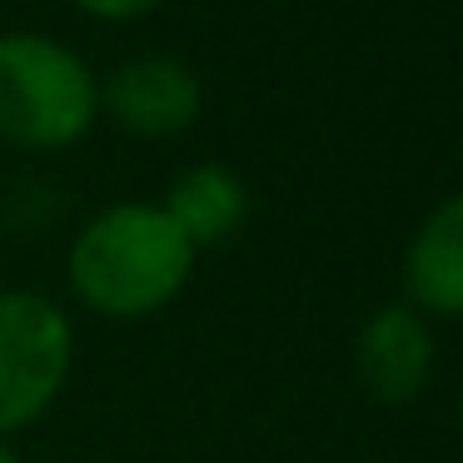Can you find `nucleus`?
I'll use <instances>...</instances> for the list:
<instances>
[{
	"mask_svg": "<svg viewBox=\"0 0 463 463\" xmlns=\"http://www.w3.org/2000/svg\"><path fill=\"white\" fill-rule=\"evenodd\" d=\"M100 120V75L45 31H0V140L15 150H71Z\"/></svg>",
	"mask_w": 463,
	"mask_h": 463,
	"instance_id": "2",
	"label": "nucleus"
},
{
	"mask_svg": "<svg viewBox=\"0 0 463 463\" xmlns=\"http://www.w3.org/2000/svg\"><path fill=\"white\" fill-rule=\"evenodd\" d=\"M160 210L170 214V224L190 240V250L200 254L204 244H224L250 214V190L244 180L220 160H200L184 165L170 180Z\"/></svg>",
	"mask_w": 463,
	"mask_h": 463,
	"instance_id": "7",
	"label": "nucleus"
},
{
	"mask_svg": "<svg viewBox=\"0 0 463 463\" xmlns=\"http://www.w3.org/2000/svg\"><path fill=\"white\" fill-rule=\"evenodd\" d=\"M403 294L419 314L463 319V190L439 200L403 244Z\"/></svg>",
	"mask_w": 463,
	"mask_h": 463,
	"instance_id": "6",
	"label": "nucleus"
},
{
	"mask_svg": "<svg viewBox=\"0 0 463 463\" xmlns=\"http://www.w3.org/2000/svg\"><path fill=\"white\" fill-rule=\"evenodd\" d=\"M0 463H21V453H15V449H11V443H5V439H0Z\"/></svg>",
	"mask_w": 463,
	"mask_h": 463,
	"instance_id": "9",
	"label": "nucleus"
},
{
	"mask_svg": "<svg viewBox=\"0 0 463 463\" xmlns=\"http://www.w3.org/2000/svg\"><path fill=\"white\" fill-rule=\"evenodd\" d=\"M71 5H80V11H85V15H95V21L120 25V21H140V15L160 11L165 0H71Z\"/></svg>",
	"mask_w": 463,
	"mask_h": 463,
	"instance_id": "8",
	"label": "nucleus"
},
{
	"mask_svg": "<svg viewBox=\"0 0 463 463\" xmlns=\"http://www.w3.org/2000/svg\"><path fill=\"white\" fill-rule=\"evenodd\" d=\"M204 110V85L180 55H135L100 80V115L135 140L184 135Z\"/></svg>",
	"mask_w": 463,
	"mask_h": 463,
	"instance_id": "4",
	"label": "nucleus"
},
{
	"mask_svg": "<svg viewBox=\"0 0 463 463\" xmlns=\"http://www.w3.org/2000/svg\"><path fill=\"white\" fill-rule=\"evenodd\" d=\"M75 369V324L51 294L0 289V439L41 423Z\"/></svg>",
	"mask_w": 463,
	"mask_h": 463,
	"instance_id": "3",
	"label": "nucleus"
},
{
	"mask_svg": "<svg viewBox=\"0 0 463 463\" xmlns=\"http://www.w3.org/2000/svg\"><path fill=\"white\" fill-rule=\"evenodd\" d=\"M194 260L160 200H115L75 230L65 250V279L85 309L105 319H145L180 299Z\"/></svg>",
	"mask_w": 463,
	"mask_h": 463,
	"instance_id": "1",
	"label": "nucleus"
},
{
	"mask_svg": "<svg viewBox=\"0 0 463 463\" xmlns=\"http://www.w3.org/2000/svg\"><path fill=\"white\" fill-rule=\"evenodd\" d=\"M354 373L379 403H413L433 373V329L413 304H383L359 324Z\"/></svg>",
	"mask_w": 463,
	"mask_h": 463,
	"instance_id": "5",
	"label": "nucleus"
},
{
	"mask_svg": "<svg viewBox=\"0 0 463 463\" xmlns=\"http://www.w3.org/2000/svg\"><path fill=\"white\" fill-rule=\"evenodd\" d=\"M458 423H463V383H458Z\"/></svg>",
	"mask_w": 463,
	"mask_h": 463,
	"instance_id": "10",
	"label": "nucleus"
}]
</instances>
